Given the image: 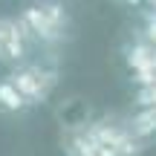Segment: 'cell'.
Returning <instances> with one entry per match:
<instances>
[{"instance_id":"cell-14","label":"cell","mask_w":156,"mask_h":156,"mask_svg":"<svg viewBox=\"0 0 156 156\" xmlns=\"http://www.w3.org/2000/svg\"><path fill=\"white\" fill-rule=\"evenodd\" d=\"M151 12H156V6H153V9H151Z\"/></svg>"},{"instance_id":"cell-7","label":"cell","mask_w":156,"mask_h":156,"mask_svg":"<svg viewBox=\"0 0 156 156\" xmlns=\"http://www.w3.org/2000/svg\"><path fill=\"white\" fill-rule=\"evenodd\" d=\"M29 110V101L17 93V87L9 81V78H0V113L6 116H20V113Z\"/></svg>"},{"instance_id":"cell-1","label":"cell","mask_w":156,"mask_h":156,"mask_svg":"<svg viewBox=\"0 0 156 156\" xmlns=\"http://www.w3.org/2000/svg\"><path fill=\"white\" fill-rule=\"evenodd\" d=\"M17 26H20L23 38L29 44H61L67 38L69 29V12L64 9V3L58 0H41L35 6H26L20 15L15 17Z\"/></svg>"},{"instance_id":"cell-9","label":"cell","mask_w":156,"mask_h":156,"mask_svg":"<svg viewBox=\"0 0 156 156\" xmlns=\"http://www.w3.org/2000/svg\"><path fill=\"white\" fill-rule=\"evenodd\" d=\"M136 107H139V110L142 107H156V81L136 90Z\"/></svg>"},{"instance_id":"cell-2","label":"cell","mask_w":156,"mask_h":156,"mask_svg":"<svg viewBox=\"0 0 156 156\" xmlns=\"http://www.w3.org/2000/svg\"><path fill=\"white\" fill-rule=\"evenodd\" d=\"M9 81L17 87V93L29 101V107L35 104H44L49 101L52 90L58 84V73L55 69H46V67H38V64H20V67L12 69Z\"/></svg>"},{"instance_id":"cell-12","label":"cell","mask_w":156,"mask_h":156,"mask_svg":"<svg viewBox=\"0 0 156 156\" xmlns=\"http://www.w3.org/2000/svg\"><path fill=\"white\" fill-rule=\"evenodd\" d=\"M127 6H139V3H145V0H124Z\"/></svg>"},{"instance_id":"cell-4","label":"cell","mask_w":156,"mask_h":156,"mask_svg":"<svg viewBox=\"0 0 156 156\" xmlns=\"http://www.w3.org/2000/svg\"><path fill=\"white\" fill-rule=\"evenodd\" d=\"M29 58V41L23 38L15 17H0V64L20 67Z\"/></svg>"},{"instance_id":"cell-10","label":"cell","mask_w":156,"mask_h":156,"mask_svg":"<svg viewBox=\"0 0 156 156\" xmlns=\"http://www.w3.org/2000/svg\"><path fill=\"white\" fill-rule=\"evenodd\" d=\"M145 41L156 46V12H151V15L145 17Z\"/></svg>"},{"instance_id":"cell-5","label":"cell","mask_w":156,"mask_h":156,"mask_svg":"<svg viewBox=\"0 0 156 156\" xmlns=\"http://www.w3.org/2000/svg\"><path fill=\"white\" fill-rule=\"evenodd\" d=\"M124 64L130 67V73H142V69L156 73V46L147 44V41L127 44L124 46Z\"/></svg>"},{"instance_id":"cell-11","label":"cell","mask_w":156,"mask_h":156,"mask_svg":"<svg viewBox=\"0 0 156 156\" xmlns=\"http://www.w3.org/2000/svg\"><path fill=\"white\" fill-rule=\"evenodd\" d=\"M133 81L139 84V87H147V84L156 81V73H151V69H142V73H133Z\"/></svg>"},{"instance_id":"cell-6","label":"cell","mask_w":156,"mask_h":156,"mask_svg":"<svg viewBox=\"0 0 156 156\" xmlns=\"http://www.w3.org/2000/svg\"><path fill=\"white\" fill-rule=\"evenodd\" d=\"M64 153L67 156H98V142L90 136L87 127H73L64 136Z\"/></svg>"},{"instance_id":"cell-3","label":"cell","mask_w":156,"mask_h":156,"mask_svg":"<svg viewBox=\"0 0 156 156\" xmlns=\"http://www.w3.org/2000/svg\"><path fill=\"white\" fill-rule=\"evenodd\" d=\"M90 136H93L98 145H107V147H116L119 153L124 156H142L145 153V142L139 136H133V130L127 124H119L113 119H95V122L87 124Z\"/></svg>"},{"instance_id":"cell-13","label":"cell","mask_w":156,"mask_h":156,"mask_svg":"<svg viewBox=\"0 0 156 156\" xmlns=\"http://www.w3.org/2000/svg\"><path fill=\"white\" fill-rule=\"evenodd\" d=\"M145 3H147V6H151V9H153V6H156V0H145Z\"/></svg>"},{"instance_id":"cell-8","label":"cell","mask_w":156,"mask_h":156,"mask_svg":"<svg viewBox=\"0 0 156 156\" xmlns=\"http://www.w3.org/2000/svg\"><path fill=\"white\" fill-rule=\"evenodd\" d=\"M127 127L133 130V136H139L142 142H145L147 136H153L156 133V107H142V110L127 122Z\"/></svg>"}]
</instances>
